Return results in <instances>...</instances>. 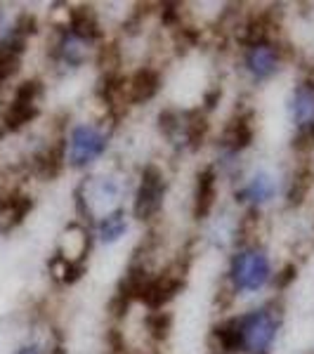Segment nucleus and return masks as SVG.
Segmentation results:
<instances>
[{
	"label": "nucleus",
	"instance_id": "obj_1",
	"mask_svg": "<svg viewBox=\"0 0 314 354\" xmlns=\"http://www.w3.org/2000/svg\"><path fill=\"white\" fill-rule=\"evenodd\" d=\"M284 330V305L277 298L220 317L208 333L210 354H274Z\"/></svg>",
	"mask_w": 314,
	"mask_h": 354
},
{
	"label": "nucleus",
	"instance_id": "obj_2",
	"mask_svg": "<svg viewBox=\"0 0 314 354\" xmlns=\"http://www.w3.org/2000/svg\"><path fill=\"white\" fill-rule=\"evenodd\" d=\"M274 274H277V265H274L272 250L260 239L237 243L232 245V253L227 258L222 295H227V302L258 298L265 290H272Z\"/></svg>",
	"mask_w": 314,
	"mask_h": 354
},
{
	"label": "nucleus",
	"instance_id": "obj_3",
	"mask_svg": "<svg viewBox=\"0 0 314 354\" xmlns=\"http://www.w3.org/2000/svg\"><path fill=\"white\" fill-rule=\"evenodd\" d=\"M116 118L102 113L97 118H78L62 128V158L64 168L76 173H95L111 149Z\"/></svg>",
	"mask_w": 314,
	"mask_h": 354
},
{
	"label": "nucleus",
	"instance_id": "obj_4",
	"mask_svg": "<svg viewBox=\"0 0 314 354\" xmlns=\"http://www.w3.org/2000/svg\"><path fill=\"white\" fill-rule=\"evenodd\" d=\"M290 62V48L281 33L253 38L237 45V71L250 88H265L286 71Z\"/></svg>",
	"mask_w": 314,
	"mask_h": 354
},
{
	"label": "nucleus",
	"instance_id": "obj_5",
	"mask_svg": "<svg viewBox=\"0 0 314 354\" xmlns=\"http://www.w3.org/2000/svg\"><path fill=\"white\" fill-rule=\"evenodd\" d=\"M125 196H128V182L121 173H113V170L88 173L73 192L78 220L90 227L104 213L123 208Z\"/></svg>",
	"mask_w": 314,
	"mask_h": 354
},
{
	"label": "nucleus",
	"instance_id": "obj_6",
	"mask_svg": "<svg viewBox=\"0 0 314 354\" xmlns=\"http://www.w3.org/2000/svg\"><path fill=\"white\" fill-rule=\"evenodd\" d=\"M284 109L290 125V147L307 156L314 151V64L302 68L298 81L288 88Z\"/></svg>",
	"mask_w": 314,
	"mask_h": 354
},
{
	"label": "nucleus",
	"instance_id": "obj_7",
	"mask_svg": "<svg viewBox=\"0 0 314 354\" xmlns=\"http://www.w3.org/2000/svg\"><path fill=\"white\" fill-rule=\"evenodd\" d=\"M284 192H286V177L272 168L246 170L232 185L234 205L239 208V213L250 215H262L279 198H284Z\"/></svg>",
	"mask_w": 314,
	"mask_h": 354
},
{
	"label": "nucleus",
	"instance_id": "obj_8",
	"mask_svg": "<svg viewBox=\"0 0 314 354\" xmlns=\"http://www.w3.org/2000/svg\"><path fill=\"white\" fill-rule=\"evenodd\" d=\"M208 113H203L198 106L194 109H175L168 106L158 113V133L161 140L175 153H192L201 149L208 140Z\"/></svg>",
	"mask_w": 314,
	"mask_h": 354
},
{
	"label": "nucleus",
	"instance_id": "obj_9",
	"mask_svg": "<svg viewBox=\"0 0 314 354\" xmlns=\"http://www.w3.org/2000/svg\"><path fill=\"white\" fill-rule=\"evenodd\" d=\"M168 173L163 165L149 161L140 168L135 177V185L130 189V218L142 225H156L163 215L165 198H168Z\"/></svg>",
	"mask_w": 314,
	"mask_h": 354
},
{
	"label": "nucleus",
	"instance_id": "obj_10",
	"mask_svg": "<svg viewBox=\"0 0 314 354\" xmlns=\"http://www.w3.org/2000/svg\"><path fill=\"white\" fill-rule=\"evenodd\" d=\"M45 97V85L38 78H28L15 85V93L0 113V135H17L41 118V102Z\"/></svg>",
	"mask_w": 314,
	"mask_h": 354
},
{
	"label": "nucleus",
	"instance_id": "obj_11",
	"mask_svg": "<svg viewBox=\"0 0 314 354\" xmlns=\"http://www.w3.org/2000/svg\"><path fill=\"white\" fill-rule=\"evenodd\" d=\"M220 185L222 177L215 170L213 163H205L198 168L196 177H194V189H192V215L194 220H208L218 208L220 198Z\"/></svg>",
	"mask_w": 314,
	"mask_h": 354
},
{
	"label": "nucleus",
	"instance_id": "obj_12",
	"mask_svg": "<svg viewBox=\"0 0 314 354\" xmlns=\"http://www.w3.org/2000/svg\"><path fill=\"white\" fill-rule=\"evenodd\" d=\"M130 225H133V218H130L128 205H123V208H116L111 213H104L102 218H97L90 225V230H93L95 243L111 248V245H118L128 236Z\"/></svg>",
	"mask_w": 314,
	"mask_h": 354
},
{
	"label": "nucleus",
	"instance_id": "obj_13",
	"mask_svg": "<svg viewBox=\"0 0 314 354\" xmlns=\"http://www.w3.org/2000/svg\"><path fill=\"white\" fill-rule=\"evenodd\" d=\"M33 198L21 192H0V236L10 234L26 220Z\"/></svg>",
	"mask_w": 314,
	"mask_h": 354
},
{
	"label": "nucleus",
	"instance_id": "obj_14",
	"mask_svg": "<svg viewBox=\"0 0 314 354\" xmlns=\"http://www.w3.org/2000/svg\"><path fill=\"white\" fill-rule=\"evenodd\" d=\"M12 354H66L64 350V342L57 333L53 330H48V335L45 338H33L24 342V345H19Z\"/></svg>",
	"mask_w": 314,
	"mask_h": 354
},
{
	"label": "nucleus",
	"instance_id": "obj_15",
	"mask_svg": "<svg viewBox=\"0 0 314 354\" xmlns=\"http://www.w3.org/2000/svg\"><path fill=\"white\" fill-rule=\"evenodd\" d=\"M298 279V265L295 262H284L281 267H277V274H274V283H272V290H286L290 283Z\"/></svg>",
	"mask_w": 314,
	"mask_h": 354
}]
</instances>
